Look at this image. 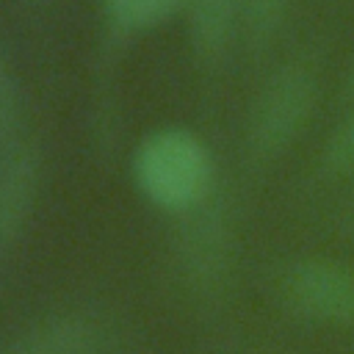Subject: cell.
I'll return each mask as SVG.
<instances>
[{"mask_svg": "<svg viewBox=\"0 0 354 354\" xmlns=\"http://www.w3.org/2000/svg\"><path fill=\"white\" fill-rule=\"evenodd\" d=\"M141 191L166 210H194L210 194L213 166L205 144L188 130L152 133L136 155Z\"/></svg>", "mask_w": 354, "mask_h": 354, "instance_id": "1", "label": "cell"}, {"mask_svg": "<svg viewBox=\"0 0 354 354\" xmlns=\"http://www.w3.org/2000/svg\"><path fill=\"white\" fill-rule=\"evenodd\" d=\"M318 102V77L307 64H285L279 66L257 91L246 144L249 152L260 160H274L285 149L296 144L304 127L313 119Z\"/></svg>", "mask_w": 354, "mask_h": 354, "instance_id": "2", "label": "cell"}, {"mask_svg": "<svg viewBox=\"0 0 354 354\" xmlns=\"http://www.w3.org/2000/svg\"><path fill=\"white\" fill-rule=\"evenodd\" d=\"M285 304L315 324H354V268L324 254L293 260L282 274Z\"/></svg>", "mask_w": 354, "mask_h": 354, "instance_id": "3", "label": "cell"}, {"mask_svg": "<svg viewBox=\"0 0 354 354\" xmlns=\"http://www.w3.org/2000/svg\"><path fill=\"white\" fill-rule=\"evenodd\" d=\"M105 332L83 313H61L39 321L0 348V354H102Z\"/></svg>", "mask_w": 354, "mask_h": 354, "instance_id": "4", "label": "cell"}, {"mask_svg": "<svg viewBox=\"0 0 354 354\" xmlns=\"http://www.w3.org/2000/svg\"><path fill=\"white\" fill-rule=\"evenodd\" d=\"M207 202V199H205ZM194 207V221L183 241V257L191 279L199 288H216L230 266V230L218 207Z\"/></svg>", "mask_w": 354, "mask_h": 354, "instance_id": "5", "label": "cell"}, {"mask_svg": "<svg viewBox=\"0 0 354 354\" xmlns=\"http://www.w3.org/2000/svg\"><path fill=\"white\" fill-rule=\"evenodd\" d=\"M36 188H39L36 152L25 144L0 152V246L8 243L30 216Z\"/></svg>", "mask_w": 354, "mask_h": 354, "instance_id": "6", "label": "cell"}, {"mask_svg": "<svg viewBox=\"0 0 354 354\" xmlns=\"http://www.w3.org/2000/svg\"><path fill=\"white\" fill-rule=\"evenodd\" d=\"M191 44L196 58L216 64L230 53L235 33L241 30L238 0H191Z\"/></svg>", "mask_w": 354, "mask_h": 354, "instance_id": "7", "label": "cell"}, {"mask_svg": "<svg viewBox=\"0 0 354 354\" xmlns=\"http://www.w3.org/2000/svg\"><path fill=\"white\" fill-rule=\"evenodd\" d=\"M238 3H241L243 39L254 50H263L274 41L293 6V0H238Z\"/></svg>", "mask_w": 354, "mask_h": 354, "instance_id": "8", "label": "cell"}, {"mask_svg": "<svg viewBox=\"0 0 354 354\" xmlns=\"http://www.w3.org/2000/svg\"><path fill=\"white\" fill-rule=\"evenodd\" d=\"M318 169L329 180H351L354 177V108L332 124V130L321 147Z\"/></svg>", "mask_w": 354, "mask_h": 354, "instance_id": "9", "label": "cell"}, {"mask_svg": "<svg viewBox=\"0 0 354 354\" xmlns=\"http://www.w3.org/2000/svg\"><path fill=\"white\" fill-rule=\"evenodd\" d=\"M22 124V97L11 55L0 39V152H8L19 144Z\"/></svg>", "mask_w": 354, "mask_h": 354, "instance_id": "10", "label": "cell"}, {"mask_svg": "<svg viewBox=\"0 0 354 354\" xmlns=\"http://www.w3.org/2000/svg\"><path fill=\"white\" fill-rule=\"evenodd\" d=\"M346 94L354 100V64H351V69H348V75H346Z\"/></svg>", "mask_w": 354, "mask_h": 354, "instance_id": "11", "label": "cell"}]
</instances>
